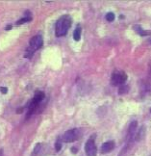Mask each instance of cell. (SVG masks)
I'll return each mask as SVG.
<instances>
[{
  "label": "cell",
  "mask_w": 151,
  "mask_h": 156,
  "mask_svg": "<svg viewBox=\"0 0 151 156\" xmlns=\"http://www.w3.org/2000/svg\"><path fill=\"white\" fill-rule=\"evenodd\" d=\"M55 147H56V151H59L60 149H61V147H62L61 143H60V142H57V143H56V145H55Z\"/></svg>",
  "instance_id": "obj_12"
},
{
  "label": "cell",
  "mask_w": 151,
  "mask_h": 156,
  "mask_svg": "<svg viewBox=\"0 0 151 156\" xmlns=\"http://www.w3.org/2000/svg\"><path fill=\"white\" fill-rule=\"evenodd\" d=\"M114 141H108L106 143H104L103 145L101 146V148H100V151L101 153L103 154H106V153H109L111 152L113 149L114 148Z\"/></svg>",
  "instance_id": "obj_6"
},
{
  "label": "cell",
  "mask_w": 151,
  "mask_h": 156,
  "mask_svg": "<svg viewBox=\"0 0 151 156\" xmlns=\"http://www.w3.org/2000/svg\"><path fill=\"white\" fill-rule=\"evenodd\" d=\"M0 92H1L3 94H7V92H8V89L6 88V87H1V88H0Z\"/></svg>",
  "instance_id": "obj_13"
},
{
  "label": "cell",
  "mask_w": 151,
  "mask_h": 156,
  "mask_svg": "<svg viewBox=\"0 0 151 156\" xmlns=\"http://www.w3.org/2000/svg\"><path fill=\"white\" fill-rule=\"evenodd\" d=\"M106 20L108 21H110V22L114 21V13H108L106 15Z\"/></svg>",
  "instance_id": "obj_11"
},
{
  "label": "cell",
  "mask_w": 151,
  "mask_h": 156,
  "mask_svg": "<svg viewBox=\"0 0 151 156\" xmlns=\"http://www.w3.org/2000/svg\"><path fill=\"white\" fill-rule=\"evenodd\" d=\"M85 151L88 156H96L97 155V147L95 146L93 138L89 139L85 145Z\"/></svg>",
  "instance_id": "obj_4"
},
{
  "label": "cell",
  "mask_w": 151,
  "mask_h": 156,
  "mask_svg": "<svg viewBox=\"0 0 151 156\" xmlns=\"http://www.w3.org/2000/svg\"><path fill=\"white\" fill-rule=\"evenodd\" d=\"M72 152H73V153L77 152V148L76 147H72Z\"/></svg>",
  "instance_id": "obj_14"
},
{
  "label": "cell",
  "mask_w": 151,
  "mask_h": 156,
  "mask_svg": "<svg viewBox=\"0 0 151 156\" xmlns=\"http://www.w3.org/2000/svg\"><path fill=\"white\" fill-rule=\"evenodd\" d=\"M81 32H82V29H81L80 26H78L74 30V32H73V39H74V41H80V39H81Z\"/></svg>",
  "instance_id": "obj_8"
},
{
  "label": "cell",
  "mask_w": 151,
  "mask_h": 156,
  "mask_svg": "<svg viewBox=\"0 0 151 156\" xmlns=\"http://www.w3.org/2000/svg\"><path fill=\"white\" fill-rule=\"evenodd\" d=\"M44 44V39L40 35H37L34 36V37L30 40L29 41V47L26 50V54L25 57L26 58H31L33 56V54L37 51L38 49H40Z\"/></svg>",
  "instance_id": "obj_2"
},
{
  "label": "cell",
  "mask_w": 151,
  "mask_h": 156,
  "mask_svg": "<svg viewBox=\"0 0 151 156\" xmlns=\"http://www.w3.org/2000/svg\"><path fill=\"white\" fill-rule=\"evenodd\" d=\"M134 30H135V31H137L138 34H140V35H142V36H146V35H148V34H149L148 32H144L143 30L141 28L140 25H136V26H134Z\"/></svg>",
  "instance_id": "obj_10"
},
{
  "label": "cell",
  "mask_w": 151,
  "mask_h": 156,
  "mask_svg": "<svg viewBox=\"0 0 151 156\" xmlns=\"http://www.w3.org/2000/svg\"><path fill=\"white\" fill-rule=\"evenodd\" d=\"M71 26V19L69 16H63L57 20L55 26V35L57 37H62L68 33Z\"/></svg>",
  "instance_id": "obj_1"
},
{
  "label": "cell",
  "mask_w": 151,
  "mask_h": 156,
  "mask_svg": "<svg viewBox=\"0 0 151 156\" xmlns=\"http://www.w3.org/2000/svg\"><path fill=\"white\" fill-rule=\"evenodd\" d=\"M11 28H12V25H11V24H9V26H8V27H6L5 29H6V30H9V29H11Z\"/></svg>",
  "instance_id": "obj_15"
},
{
  "label": "cell",
  "mask_w": 151,
  "mask_h": 156,
  "mask_svg": "<svg viewBox=\"0 0 151 156\" xmlns=\"http://www.w3.org/2000/svg\"><path fill=\"white\" fill-rule=\"evenodd\" d=\"M78 137V130L77 129H71L65 132V134L62 136V141L65 143H71L74 142Z\"/></svg>",
  "instance_id": "obj_5"
},
{
  "label": "cell",
  "mask_w": 151,
  "mask_h": 156,
  "mask_svg": "<svg viewBox=\"0 0 151 156\" xmlns=\"http://www.w3.org/2000/svg\"><path fill=\"white\" fill-rule=\"evenodd\" d=\"M127 80V74L124 71H114L111 77V84L113 86H122Z\"/></svg>",
  "instance_id": "obj_3"
},
{
  "label": "cell",
  "mask_w": 151,
  "mask_h": 156,
  "mask_svg": "<svg viewBox=\"0 0 151 156\" xmlns=\"http://www.w3.org/2000/svg\"><path fill=\"white\" fill-rule=\"evenodd\" d=\"M32 20V16H31V13L30 12H25V16L24 17H21L19 20L16 21V25H21L23 23L25 22H28V21H31Z\"/></svg>",
  "instance_id": "obj_7"
},
{
  "label": "cell",
  "mask_w": 151,
  "mask_h": 156,
  "mask_svg": "<svg viewBox=\"0 0 151 156\" xmlns=\"http://www.w3.org/2000/svg\"><path fill=\"white\" fill-rule=\"evenodd\" d=\"M129 91V86L127 85H122V86H120L119 90H118V94H127Z\"/></svg>",
  "instance_id": "obj_9"
},
{
  "label": "cell",
  "mask_w": 151,
  "mask_h": 156,
  "mask_svg": "<svg viewBox=\"0 0 151 156\" xmlns=\"http://www.w3.org/2000/svg\"><path fill=\"white\" fill-rule=\"evenodd\" d=\"M0 156H3V151H0Z\"/></svg>",
  "instance_id": "obj_16"
}]
</instances>
